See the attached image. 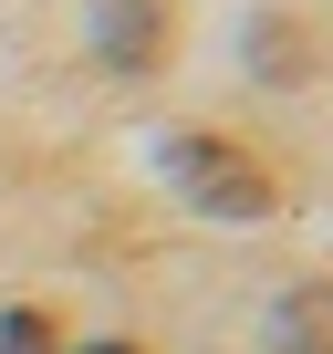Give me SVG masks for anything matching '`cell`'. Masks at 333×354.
I'll list each match as a JSON object with an SVG mask.
<instances>
[{
  "mask_svg": "<svg viewBox=\"0 0 333 354\" xmlns=\"http://www.w3.org/2000/svg\"><path fill=\"white\" fill-rule=\"evenodd\" d=\"M166 177H178L188 209H209V219H260L271 209V177L240 146H219V136H166Z\"/></svg>",
  "mask_w": 333,
  "mask_h": 354,
  "instance_id": "cell-1",
  "label": "cell"
},
{
  "mask_svg": "<svg viewBox=\"0 0 333 354\" xmlns=\"http://www.w3.org/2000/svg\"><path fill=\"white\" fill-rule=\"evenodd\" d=\"M166 32H178V21H166V0H104V11H94V42H104L115 73H146V63L166 53Z\"/></svg>",
  "mask_w": 333,
  "mask_h": 354,
  "instance_id": "cell-2",
  "label": "cell"
},
{
  "mask_svg": "<svg viewBox=\"0 0 333 354\" xmlns=\"http://www.w3.org/2000/svg\"><path fill=\"white\" fill-rule=\"evenodd\" d=\"M271 354H333V281H302L271 313Z\"/></svg>",
  "mask_w": 333,
  "mask_h": 354,
  "instance_id": "cell-3",
  "label": "cell"
},
{
  "mask_svg": "<svg viewBox=\"0 0 333 354\" xmlns=\"http://www.w3.org/2000/svg\"><path fill=\"white\" fill-rule=\"evenodd\" d=\"M0 354H63V323L42 302H11V313H0Z\"/></svg>",
  "mask_w": 333,
  "mask_h": 354,
  "instance_id": "cell-4",
  "label": "cell"
},
{
  "mask_svg": "<svg viewBox=\"0 0 333 354\" xmlns=\"http://www.w3.org/2000/svg\"><path fill=\"white\" fill-rule=\"evenodd\" d=\"M84 354H135V344H84Z\"/></svg>",
  "mask_w": 333,
  "mask_h": 354,
  "instance_id": "cell-5",
  "label": "cell"
}]
</instances>
